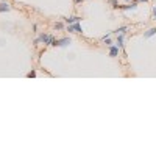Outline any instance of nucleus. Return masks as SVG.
Wrapping results in <instances>:
<instances>
[{"mask_svg": "<svg viewBox=\"0 0 156 156\" xmlns=\"http://www.w3.org/2000/svg\"><path fill=\"white\" fill-rule=\"evenodd\" d=\"M134 2H138V3H140V2H144V3H145V2H148V0H134Z\"/></svg>", "mask_w": 156, "mask_h": 156, "instance_id": "obj_17", "label": "nucleus"}, {"mask_svg": "<svg viewBox=\"0 0 156 156\" xmlns=\"http://www.w3.org/2000/svg\"><path fill=\"white\" fill-rule=\"evenodd\" d=\"M37 77V72L33 69V70H30L28 74H27V78H36Z\"/></svg>", "mask_w": 156, "mask_h": 156, "instance_id": "obj_14", "label": "nucleus"}, {"mask_svg": "<svg viewBox=\"0 0 156 156\" xmlns=\"http://www.w3.org/2000/svg\"><path fill=\"white\" fill-rule=\"evenodd\" d=\"M138 6H139V3L138 2H130V3H123V5H119V10L122 11H134V10H138Z\"/></svg>", "mask_w": 156, "mask_h": 156, "instance_id": "obj_4", "label": "nucleus"}, {"mask_svg": "<svg viewBox=\"0 0 156 156\" xmlns=\"http://www.w3.org/2000/svg\"><path fill=\"white\" fill-rule=\"evenodd\" d=\"M151 13H153V16L156 17V5H155V6H151Z\"/></svg>", "mask_w": 156, "mask_h": 156, "instance_id": "obj_16", "label": "nucleus"}, {"mask_svg": "<svg viewBox=\"0 0 156 156\" xmlns=\"http://www.w3.org/2000/svg\"><path fill=\"white\" fill-rule=\"evenodd\" d=\"M11 10H13V8H11L10 2H6V0H2V2H0V14H2V13H10Z\"/></svg>", "mask_w": 156, "mask_h": 156, "instance_id": "obj_7", "label": "nucleus"}, {"mask_svg": "<svg viewBox=\"0 0 156 156\" xmlns=\"http://www.w3.org/2000/svg\"><path fill=\"white\" fill-rule=\"evenodd\" d=\"M63 20L66 25H72V24H75V22H81L83 17L81 16H67V17H63Z\"/></svg>", "mask_w": 156, "mask_h": 156, "instance_id": "obj_5", "label": "nucleus"}, {"mask_svg": "<svg viewBox=\"0 0 156 156\" xmlns=\"http://www.w3.org/2000/svg\"><path fill=\"white\" fill-rule=\"evenodd\" d=\"M66 31L69 33H80V35H83V27H81V22H75V24L72 25H66Z\"/></svg>", "mask_w": 156, "mask_h": 156, "instance_id": "obj_2", "label": "nucleus"}, {"mask_svg": "<svg viewBox=\"0 0 156 156\" xmlns=\"http://www.w3.org/2000/svg\"><path fill=\"white\" fill-rule=\"evenodd\" d=\"M155 35H156V27H151L147 31H144V39H150V37L155 36Z\"/></svg>", "mask_w": 156, "mask_h": 156, "instance_id": "obj_9", "label": "nucleus"}, {"mask_svg": "<svg viewBox=\"0 0 156 156\" xmlns=\"http://www.w3.org/2000/svg\"><path fill=\"white\" fill-rule=\"evenodd\" d=\"M102 42H103L106 47H109V45H112L114 42H112V39H111V36H103L102 37Z\"/></svg>", "mask_w": 156, "mask_h": 156, "instance_id": "obj_12", "label": "nucleus"}, {"mask_svg": "<svg viewBox=\"0 0 156 156\" xmlns=\"http://www.w3.org/2000/svg\"><path fill=\"white\" fill-rule=\"evenodd\" d=\"M70 37L69 36H66V37H59V39H56V42H55V47H59V48H66V47H69L70 45Z\"/></svg>", "mask_w": 156, "mask_h": 156, "instance_id": "obj_3", "label": "nucleus"}, {"mask_svg": "<svg viewBox=\"0 0 156 156\" xmlns=\"http://www.w3.org/2000/svg\"><path fill=\"white\" fill-rule=\"evenodd\" d=\"M130 2H134V0H125V3H130Z\"/></svg>", "mask_w": 156, "mask_h": 156, "instance_id": "obj_18", "label": "nucleus"}, {"mask_svg": "<svg viewBox=\"0 0 156 156\" xmlns=\"http://www.w3.org/2000/svg\"><path fill=\"white\" fill-rule=\"evenodd\" d=\"M117 45V47H120V48H123L125 47V33H119L117 35V39H116V42H114Z\"/></svg>", "mask_w": 156, "mask_h": 156, "instance_id": "obj_8", "label": "nucleus"}, {"mask_svg": "<svg viewBox=\"0 0 156 156\" xmlns=\"http://www.w3.org/2000/svg\"><path fill=\"white\" fill-rule=\"evenodd\" d=\"M72 2H74V6H78V5H81L84 0H72Z\"/></svg>", "mask_w": 156, "mask_h": 156, "instance_id": "obj_15", "label": "nucleus"}, {"mask_svg": "<svg viewBox=\"0 0 156 156\" xmlns=\"http://www.w3.org/2000/svg\"><path fill=\"white\" fill-rule=\"evenodd\" d=\"M53 28H55L56 31H63V30H66V24H64V20L55 22V25H53Z\"/></svg>", "mask_w": 156, "mask_h": 156, "instance_id": "obj_10", "label": "nucleus"}, {"mask_svg": "<svg viewBox=\"0 0 156 156\" xmlns=\"http://www.w3.org/2000/svg\"><path fill=\"white\" fill-rule=\"evenodd\" d=\"M109 5H111L112 10H119V5H120V3L117 2V0H109Z\"/></svg>", "mask_w": 156, "mask_h": 156, "instance_id": "obj_13", "label": "nucleus"}, {"mask_svg": "<svg viewBox=\"0 0 156 156\" xmlns=\"http://www.w3.org/2000/svg\"><path fill=\"white\" fill-rule=\"evenodd\" d=\"M109 56H111V58H117V56L120 55V50L122 48L120 47H117L116 44H112V45H109Z\"/></svg>", "mask_w": 156, "mask_h": 156, "instance_id": "obj_6", "label": "nucleus"}, {"mask_svg": "<svg viewBox=\"0 0 156 156\" xmlns=\"http://www.w3.org/2000/svg\"><path fill=\"white\" fill-rule=\"evenodd\" d=\"M128 28H130L128 25H122V27H119V28L114 30L112 35H119V33H127V31H128Z\"/></svg>", "mask_w": 156, "mask_h": 156, "instance_id": "obj_11", "label": "nucleus"}, {"mask_svg": "<svg viewBox=\"0 0 156 156\" xmlns=\"http://www.w3.org/2000/svg\"><path fill=\"white\" fill-rule=\"evenodd\" d=\"M55 42H56V37L53 36V35H50V33H41V35L35 39V45H36V47L39 44H44V47H50V45L55 47Z\"/></svg>", "mask_w": 156, "mask_h": 156, "instance_id": "obj_1", "label": "nucleus"}]
</instances>
